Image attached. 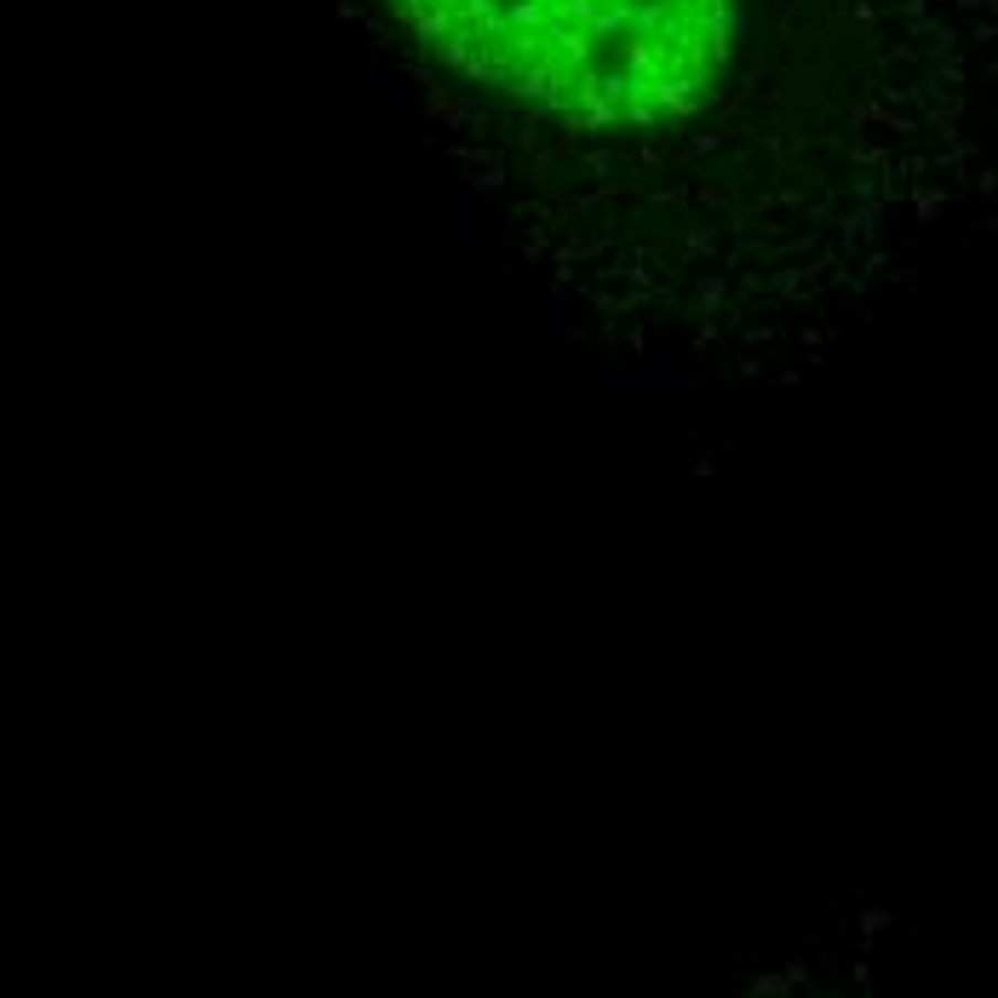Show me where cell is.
<instances>
[{
	"mask_svg": "<svg viewBox=\"0 0 998 998\" xmlns=\"http://www.w3.org/2000/svg\"><path fill=\"white\" fill-rule=\"evenodd\" d=\"M442 58L591 127L695 109L734 46V0H390Z\"/></svg>",
	"mask_w": 998,
	"mask_h": 998,
	"instance_id": "cell-1",
	"label": "cell"
}]
</instances>
